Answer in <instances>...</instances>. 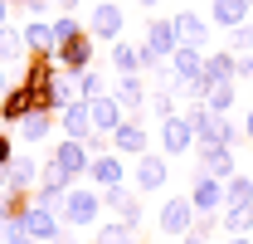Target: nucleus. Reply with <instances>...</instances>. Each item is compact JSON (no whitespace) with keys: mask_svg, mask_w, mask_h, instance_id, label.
I'll return each mask as SVG.
<instances>
[{"mask_svg":"<svg viewBox=\"0 0 253 244\" xmlns=\"http://www.w3.org/2000/svg\"><path fill=\"white\" fill-rule=\"evenodd\" d=\"M107 215L102 205V190H88V185H73L68 190V200H63V220H68V230H88Z\"/></svg>","mask_w":253,"mask_h":244,"instance_id":"obj_1","label":"nucleus"},{"mask_svg":"<svg viewBox=\"0 0 253 244\" xmlns=\"http://www.w3.org/2000/svg\"><path fill=\"white\" fill-rule=\"evenodd\" d=\"M54 59H59V68L68 73V78H78V73H88L97 59V39L93 30H83V34H73V39H63L59 49H54Z\"/></svg>","mask_w":253,"mask_h":244,"instance_id":"obj_2","label":"nucleus"},{"mask_svg":"<svg viewBox=\"0 0 253 244\" xmlns=\"http://www.w3.org/2000/svg\"><path fill=\"white\" fill-rule=\"evenodd\" d=\"M156 142H161V152L170 156V161L200 147V137H195V122H190L185 113H175V118H166V122H161V137H156Z\"/></svg>","mask_w":253,"mask_h":244,"instance_id":"obj_3","label":"nucleus"},{"mask_svg":"<svg viewBox=\"0 0 253 244\" xmlns=\"http://www.w3.org/2000/svg\"><path fill=\"white\" fill-rule=\"evenodd\" d=\"M195 220H200L195 200H190V195H170V200L161 205V215H156V230L166 235V240H180V235H185Z\"/></svg>","mask_w":253,"mask_h":244,"instance_id":"obj_4","label":"nucleus"},{"mask_svg":"<svg viewBox=\"0 0 253 244\" xmlns=\"http://www.w3.org/2000/svg\"><path fill=\"white\" fill-rule=\"evenodd\" d=\"M166 181H170V156L166 152H141L136 156V190H141V195L166 190Z\"/></svg>","mask_w":253,"mask_h":244,"instance_id":"obj_5","label":"nucleus"},{"mask_svg":"<svg viewBox=\"0 0 253 244\" xmlns=\"http://www.w3.org/2000/svg\"><path fill=\"white\" fill-rule=\"evenodd\" d=\"M88 30H93V39H102V44H117L122 30H126V10L117 5V0H102V5H93Z\"/></svg>","mask_w":253,"mask_h":244,"instance_id":"obj_6","label":"nucleus"},{"mask_svg":"<svg viewBox=\"0 0 253 244\" xmlns=\"http://www.w3.org/2000/svg\"><path fill=\"white\" fill-rule=\"evenodd\" d=\"M190 200H195V210L200 215H219L224 210V181L214 176V171H195V181H190Z\"/></svg>","mask_w":253,"mask_h":244,"instance_id":"obj_7","label":"nucleus"},{"mask_svg":"<svg viewBox=\"0 0 253 244\" xmlns=\"http://www.w3.org/2000/svg\"><path fill=\"white\" fill-rule=\"evenodd\" d=\"M88 176L97 181V190H112V185H126V156L122 152H97Z\"/></svg>","mask_w":253,"mask_h":244,"instance_id":"obj_8","label":"nucleus"},{"mask_svg":"<svg viewBox=\"0 0 253 244\" xmlns=\"http://www.w3.org/2000/svg\"><path fill=\"white\" fill-rule=\"evenodd\" d=\"M54 161H59L63 171H73V176H88V166H93V147H88L83 137H63V142H54Z\"/></svg>","mask_w":253,"mask_h":244,"instance_id":"obj_9","label":"nucleus"},{"mask_svg":"<svg viewBox=\"0 0 253 244\" xmlns=\"http://www.w3.org/2000/svg\"><path fill=\"white\" fill-rule=\"evenodd\" d=\"M126 118H131V113L122 108V98H117V93H102V98H93V132L112 137V132H117Z\"/></svg>","mask_w":253,"mask_h":244,"instance_id":"obj_10","label":"nucleus"},{"mask_svg":"<svg viewBox=\"0 0 253 244\" xmlns=\"http://www.w3.org/2000/svg\"><path fill=\"white\" fill-rule=\"evenodd\" d=\"M166 63H170V78H180V83H185V93H190V83H200V73H205V49L180 44Z\"/></svg>","mask_w":253,"mask_h":244,"instance_id":"obj_11","label":"nucleus"},{"mask_svg":"<svg viewBox=\"0 0 253 244\" xmlns=\"http://www.w3.org/2000/svg\"><path fill=\"white\" fill-rule=\"evenodd\" d=\"M151 147V137H146V127H141V118H126L117 132H112V152H122L126 161H136V156Z\"/></svg>","mask_w":253,"mask_h":244,"instance_id":"obj_12","label":"nucleus"},{"mask_svg":"<svg viewBox=\"0 0 253 244\" xmlns=\"http://www.w3.org/2000/svg\"><path fill=\"white\" fill-rule=\"evenodd\" d=\"M59 215L63 210H54V205H30L20 220H25V230H30L39 244H49V240H59V235H63V230H59Z\"/></svg>","mask_w":253,"mask_h":244,"instance_id":"obj_13","label":"nucleus"},{"mask_svg":"<svg viewBox=\"0 0 253 244\" xmlns=\"http://www.w3.org/2000/svg\"><path fill=\"white\" fill-rule=\"evenodd\" d=\"M63 137H93V103L88 98H73V103H63Z\"/></svg>","mask_w":253,"mask_h":244,"instance_id":"obj_14","label":"nucleus"},{"mask_svg":"<svg viewBox=\"0 0 253 244\" xmlns=\"http://www.w3.org/2000/svg\"><path fill=\"white\" fill-rule=\"evenodd\" d=\"M39 176H44V166L34 161V156H15L5 171H0V185H15V190H34L39 185Z\"/></svg>","mask_w":253,"mask_h":244,"instance_id":"obj_15","label":"nucleus"},{"mask_svg":"<svg viewBox=\"0 0 253 244\" xmlns=\"http://www.w3.org/2000/svg\"><path fill=\"white\" fill-rule=\"evenodd\" d=\"M253 5L249 0H210V25H219V30H239V25H249Z\"/></svg>","mask_w":253,"mask_h":244,"instance_id":"obj_16","label":"nucleus"},{"mask_svg":"<svg viewBox=\"0 0 253 244\" xmlns=\"http://www.w3.org/2000/svg\"><path fill=\"white\" fill-rule=\"evenodd\" d=\"M146 44L156 49V54H175L180 49V30H175V20H166V15H156V20H146Z\"/></svg>","mask_w":253,"mask_h":244,"instance_id":"obj_17","label":"nucleus"},{"mask_svg":"<svg viewBox=\"0 0 253 244\" xmlns=\"http://www.w3.org/2000/svg\"><path fill=\"white\" fill-rule=\"evenodd\" d=\"M175 30H180V44L210 49V20H205L200 10H180V15H175Z\"/></svg>","mask_w":253,"mask_h":244,"instance_id":"obj_18","label":"nucleus"},{"mask_svg":"<svg viewBox=\"0 0 253 244\" xmlns=\"http://www.w3.org/2000/svg\"><path fill=\"white\" fill-rule=\"evenodd\" d=\"M54 122H59V113H44V108H30L25 118L15 122V127H20V142H49Z\"/></svg>","mask_w":253,"mask_h":244,"instance_id":"obj_19","label":"nucleus"},{"mask_svg":"<svg viewBox=\"0 0 253 244\" xmlns=\"http://www.w3.org/2000/svg\"><path fill=\"white\" fill-rule=\"evenodd\" d=\"M195 161H200L205 171H214L219 181H229V176L239 171V161H234V147H195Z\"/></svg>","mask_w":253,"mask_h":244,"instance_id":"obj_20","label":"nucleus"},{"mask_svg":"<svg viewBox=\"0 0 253 244\" xmlns=\"http://www.w3.org/2000/svg\"><path fill=\"white\" fill-rule=\"evenodd\" d=\"M117 98H122L126 113H141L146 103H151V93H146V83H141V73H117Z\"/></svg>","mask_w":253,"mask_h":244,"instance_id":"obj_21","label":"nucleus"},{"mask_svg":"<svg viewBox=\"0 0 253 244\" xmlns=\"http://www.w3.org/2000/svg\"><path fill=\"white\" fill-rule=\"evenodd\" d=\"M30 108H34V93L25 88V83H20V88H5V93H0V122H10V127H15V122L25 118Z\"/></svg>","mask_w":253,"mask_h":244,"instance_id":"obj_22","label":"nucleus"},{"mask_svg":"<svg viewBox=\"0 0 253 244\" xmlns=\"http://www.w3.org/2000/svg\"><path fill=\"white\" fill-rule=\"evenodd\" d=\"M102 205H107L112 215H122L126 225H136V220H141V205H136L131 185H112V190H102Z\"/></svg>","mask_w":253,"mask_h":244,"instance_id":"obj_23","label":"nucleus"},{"mask_svg":"<svg viewBox=\"0 0 253 244\" xmlns=\"http://www.w3.org/2000/svg\"><path fill=\"white\" fill-rule=\"evenodd\" d=\"M30 59V39H25V25H0V63Z\"/></svg>","mask_w":253,"mask_h":244,"instance_id":"obj_24","label":"nucleus"},{"mask_svg":"<svg viewBox=\"0 0 253 244\" xmlns=\"http://www.w3.org/2000/svg\"><path fill=\"white\" fill-rule=\"evenodd\" d=\"M25 39H30V54H54V49H59L54 20H30V25H25Z\"/></svg>","mask_w":253,"mask_h":244,"instance_id":"obj_25","label":"nucleus"},{"mask_svg":"<svg viewBox=\"0 0 253 244\" xmlns=\"http://www.w3.org/2000/svg\"><path fill=\"white\" fill-rule=\"evenodd\" d=\"M219 225H224V235H253V200L249 205H224Z\"/></svg>","mask_w":253,"mask_h":244,"instance_id":"obj_26","label":"nucleus"},{"mask_svg":"<svg viewBox=\"0 0 253 244\" xmlns=\"http://www.w3.org/2000/svg\"><path fill=\"white\" fill-rule=\"evenodd\" d=\"M97 240L102 244H136V225H126L122 215L117 220H97Z\"/></svg>","mask_w":253,"mask_h":244,"instance_id":"obj_27","label":"nucleus"},{"mask_svg":"<svg viewBox=\"0 0 253 244\" xmlns=\"http://www.w3.org/2000/svg\"><path fill=\"white\" fill-rule=\"evenodd\" d=\"M249 200H253V176L234 171V176L224 181V205H249Z\"/></svg>","mask_w":253,"mask_h":244,"instance_id":"obj_28","label":"nucleus"},{"mask_svg":"<svg viewBox=\"0 0 253 244\" xmlns=\"http://www.w3.org/2000/svg\"><path fill=\"white\" fill-rule=\"evenodd\" d=\"M112 68H117V73H141V59H136V44L117 39V44H112Z\"/></svg>","mask_w":253,"mask_h":244,"instance_id":"obj_29","label":"nucleus"},{"mask_svg":"<svg viewBox=\"0 0 253 244\" xmlns=\"http://www.w3.org/2000/svg\"><path fill=\"white\" fill-rule=\"evenodd\" d=\"M214 225H219V215H200L185 235H180V244H210L214 240Z\"/></svg>","mask_w":253,"mask_h":244,"instance_id":"obj_30","label":"nucleus"},{"mask_svg":"<svg viewBox=\"0 0 253 244\" xmlns=\"http://www.w3.org/2000/svg\"><path fill=\"white\" fill-rule=\"evenodd\" d=\"M205 103L214 113H229L234 108V83H205Z\"/></svg>","mask_w":253,"mask_h":244,"instance_id":"obj_31","label":"nucleus"},{"mask_svg":"<svg viewBox=\"0 0 253 244\" xmlns=\"http://www.w3.org/2000/svg\"><path fill=\"white\" fill-rule=\"evenodd\" d=\"M175 98H180L175 88H156V93H151V103H146V108H151V113H156V118L166 122V118H175Z\"/></svg>","mask_w":253,"mask_h":244,"instance_id":"obj_32","label":"nucleus"},{"mask_svg":"<svg viewBox=\"0 0 253 244\" xmlns=\"http://www.w3.org/2000/svg\"><path fill=\"white\" fill-rule=\"evenodd\" d=\"M63 200H68V190H63V185H49V181L34 185V205H54V210H63Z\"/></svg>","mask_w":253,"mask_h":244,"instance_id":"obj_33","label":"nucleus"},{"mask_svg":"<svg viewBox=\"0 0 253 244\" xmlns=\"http://www.w3.org/2000/svg\"><path fill=\"white\" fill-rule=\"evenodd\" d=\"M102 93H107L102 73H93V68H88V73H78V98H88V103H93V98H102Z\"/></svg>","mask_w":253,"mask_h":244,"instance_id":"obj_34","label":"nucleus"},{"mask_svg":"<svg viewBox=\"0 0 253 244\" xmlns=\"http://www.w3.org/2000/svg\"><path fill=\"white\" fill-rule=\"evenodd\" d=\"M44 181H49V185H63V190H73V181H78V176H73V171H63L59 161L49 156V161H44Z\"/></svg>","mask_w":253,"mask_h":244,"instance_id":"obj_35","label":"nucleus"},{"mask_svg":"<svg viewBox=\"0 0 253 244\" xmlns=\"http://www.w3.org/2000/svg\"><path fill=\"white\" fill-rule=\"evenodd\" d=\"M0 240L5 244H39L30 230H25V220H5V235H0Z\"/></svg>","mask_w":253,"mask_h":244,"instance_id":"obj_36","label":"nucleus"},{"mask_svg":"<svg viewBox=\"0 0 253 244\" xmlns=\"http://www.w3.org/2000/svg\"><path fill=\"white\" fill-rule=\"evenodd\" d=\"M54 34H59V44H63V39H73V34H83V25L73 20V10H59V20H54Z\"/></svg>","mask_w":253,"mask_h":244,"instance_id":"obj_37","label":"nucleus"},{"mask_svg":"<svg viewBox=\"0 0 253 244\" xmlns=\"http://www.w3.org/2000/svg\"><path fill=\"white\" fill-rule=\"evenodd\" d=\"M229 49H234V54H249V49H253V25H239V30H229Z\"/></svg>","mask_w":253,"mask_h":244,"instance_id":"obj_38","label":"nucleus"},{"mask_svg":"<svg viewBox=\"0 0 253 244\" xmlns=\"http://www.w3.org/2000/svg\"><path fill=\"white\" fill-rule=\"evenodd\" d=\"M15 161V142H10V132H0V171Z\"/></svg>","mask_w":253,"mask_h":244,"instance_id":"obj_39","label":"nucleus"},{"mask_svg":"<svg viewBox=\"0 0 253 244\" xmlns=\"http://www.w3.org/2000/svg\"><path fill=\"white\" fill-rule=\"evenodd\" d=\"M239 78H253V49H249V54H239Z\"/></svg>","mask_w":253,"mask_h":244,"instance_id":"obj_40","label":"nucleus"},{"mask_svg":"<svg viewBox=\"0 0 253 244\" xmlns=\"http://www.w3.org/2000/svg\"><path fill=\"white\" fill-rule=\"evenodd\" d=\"M244 137L253 142V108H249V118H244Z\"/></svg>","mask_w":253,"mask_h":244,"instance_id":"obj_41","label":"nucleus"},{"mask_svg":"<svg viewBox=\"0 0 253 244\" xmlns=\"http://www.w3.org/2000/svg\"><path fill=\"white\" fill-rule=\"evenodd\" d=\"M54 5H59V10H78L83 0H54Z\"/></svg>","mask_w":253,"mask_h":244,"instance_id":"obj_42","label":"nucleus"},{"mask_svg":"<svg viewBox=\"0 0 253 244\" xmlns=\"http://www.w3.org/2000/svg\"><path fill=\"white\" fill-rule=\"evenodd\" d=\"M229 244H253V235H229Z\"/></svg>","mask_w":253,"mask_h":244,"instance_id":"obj_43","label":"nucleus"},{"mask_svg":"<svg viewBox=\"0 0 253 244\" xmlns=\"http://www.w3.org/2000/svg\"><path fill=\"white\" fill-rule=\"evenodd\" d=\"M5 15H10V0H0V25H5Z\"/></svg>","mask_w":253,"mask_h":244,"instance_id":"obj_44","label":"nucleus"},{"mask_svg":"<svg viewBox=\"0 0 253 244\" xmlns=\"http://www.w3.org/2000/svg\"><path fill=\"white\" fill-rule=\"evenodd\" d=\"M49 244H73V235H59V240H49Z\"/></svg>","mask_w":253,"mask_h":244,"instance_id":"obj_45","label":"nucleus"},{"mask_svg":"<svg viewBox=\"0 0 253 244\" xmlns=\"http://www.w3.org/2000/svg\"><path fill=\"white\" fill-rule=\"evenodd\" d=\"M136 5H146V10H156V5H161V0H136Z\"/></svg>","mask_w":253,"mask_h":244,"instance_id":"obj_46","label":"nucleus"},{"mask_svg":"<svg viewBox=\"0 0 253 244\" xmlns=\"http://www.w3.org/2000/svg\"><path fill=\"white\" fill-rule=\"evenodd\" d=\"M5 88H10V83H5V68H0V93H5Z\"/></svg>","mask_w":253,"mask_h":244,"instance_id":"obj_47","label":"nucleus"},{"mask_svg":"<svg viewBox=\"0 0 253 244\" xmlns=\"http://www.w3.org/2000/svg\"><path fill=\"white\" fill-rule=\"evenodd\" d=\"M93 244H102V240H93Z\"/></svg>","mask_w":253,"mask_h":244,"instance_id":"obj_48","label":"nucleus"},{"mask_svg":"<svg viewBox=\"0 0 253 244\" xmlns=\"http://www.w3.org/2000/svg\"><path fill=\"white\" fill-rule=\"evenodd\" d=\"M249 5H253V0H249Z\"/></svg>","mask_w":253,"mask_h":244,"instance_id":"obj_49","label":"nucleus"}]
</instances>
